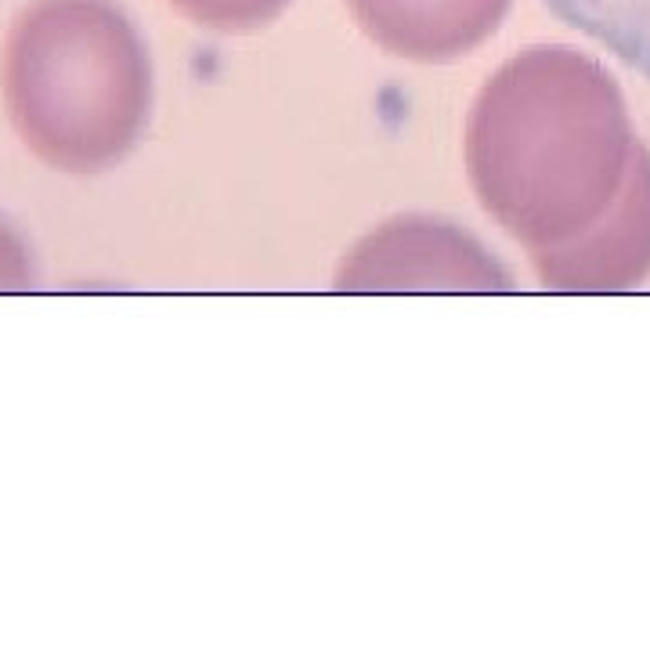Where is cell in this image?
Wrapping results in <instances>:
<instances>
[{"label":"cell","mask_w":650,"mask_h":650,"mask_svg":"<svg viewBox=\"0 0 650 650\" xmlns=\"http://www.w3.org/2000/svg\"><path fill=\"white\" fill-rule=\"evenodd\" d=\"M637 145L611 72L571 43H535L481 87L463 162L481 210L539 254L611 210Z\"/></svg>","instance_id":"cell-1"},{"label":"cell","mask_w":650,"mask_h":650,"mask_svg":"<svg viewBox=\"0 0 650 650\" xmlns=\"http://www.w3.org/2000/svg\"><path fill=\"white\" fill-rule=\"evenodd\" d=\"M4 101L48 167L101 174L149 127L152 58L116 0H33L8 33Z\"/></svg>","instance_id":"cell-2"},{"label":"cell","mask_w":650,"mask_h":650,"mask_svg":"<svg viewBox=\"0 0 650 650\" xmlns=\"http://www.w3.org/2000/svg\"><path fill=\"white\" fill-rule=\"evenodd\" d=\"M344 293H506L513 278L470 232L441 217H397L339 260Z\"/></svg>","instance_id":"cell-3"},{"label":"cell","mask_w":650,"mask_h":650,"mask_svg":"<svg viewBox=\"0 0 650 650\" xmlns=\"http://www.w3.org/2000/svg\"><path fill=\"white\" fill-rule=\"evenodd\" d=\"M535 275L557 293H622L650 275V149L637 145L626 185L593 228L564 246L531 254Z\"/></svg>","instance_id":"cell-4"},{"label":"cell","mask_w":650,"mask_h":650,"mask_svg":"<svg viewBox=\"0 0 650 650\" xmlns=\"http://www.w3.org/2000/svg\"><path fill=\"white\" fill-rule=\"evenodd\" d=\"M380 51L420 66L474 55L506 22L513 0H344Z\"/></svg>","instance_id":"cell-5"},{"label":"cell","mask_w":650,"mask_h":650,"mask_svg":"<svg viewBox=\"0 0 650 650\" xmlns=\"http://www.w3.org/2000/svg\"><path fill=\"white\" fill-rule=\"evenodd\" d=\"M564 26L603 43L650 80V0H542Z\"/></svg>","instance_id":"cell-6"},{"label":"cell","mask_w":650,"mask_h":650,"mask_svg":"<svg viewBox=\"0 0 650 650\" xmlns=\"http://www.w3.org/2000/svg\"><path fill=\"white\" fill-rule=\"evenodd\" d=\"M185 22L210 33H257L272 26L293 0H167Z\"/></svg>","instance_id":"cell-7"}]
</instances>
